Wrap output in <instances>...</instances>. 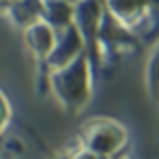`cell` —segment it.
I'll return each instance as SVG.
<instances>
[{
  "mask_svg": "<svg viewBox=\"0 0 159 159\" xmlns=\"http://www.w3.org/2000/svg\"><path fill=\"white\" fill-rule=\"evenodd\" d=\"M106 20V4L103 0H78L73 24L80 30L86 54L93 65L103 60V45H101V28Z\"/></svg>",
  "mask_w": 159,
  "mask_h": 159,
  "instance_id": "3957f363",
  "label": "cell"
},
{
  "mask_svg": "<svg viewBox=\"0 0 159 159\" xmlns=\"http://www.w3.org/2000/svg\"><path fill=\"white\" fill-rule=\"evenodd\" d=\"M82 54H86V45H84V39L80 34V30L75 28V24H71L65 30H58V39H56V48L50 54V58L43 62L48 73L54 69H60V67H67L69 62H73L75 58H80Z\"/></svg>",
  "mask_w": 159,
  "mask_h": 159,
  "instance_id": "5b68a950",
  "label": "cell"
},
{
  "mask_svg": "<svg viewBox=\"0 0 159 159\" xmlns=\"http://www.w3.org/2000/svg\"><path fill=\"white\" fill-rule=\"evenodd\" d=\"M144 80H146L148 95L155 101H159V43H155L151 54H148V60L144 67Z\"/></svg>",
  "mask_w": 159,
  "mask_h": 159,
  "instance_id": "9c48e42d",
  "label": "cell"
},
{
  "mask_svg": "<svg viewBox=\"0 0 159 159\" xmlns=\"http://www.w3.org/2000/svg\"><path fill=\"white\" fill-rule=\"evenodd\" d=\"M45 9H43V22L58 32L65 30L73 24V15H75V4L65 2V0H43Z\"/></svg>",
  "mask_w": 159,
  "mask_h": 159,
  "instance_id": "ba28073f",
  "label": "cell"
},
{
  "mask_svg": "<svg viewBox=\"0 0 159 159\" xmlns=\"http://www.w3.org/2000/svg\"><path fill=\"white\" fill-rule=\"evenodd\" d=\"M56 39H58V32L50 24H45V22H39V24H34V26L24 30V43H26L28 52L32 54L41 65L54 52Z\"/></svg>",
  "mask_w": 159,
  "mask_h": 159,
  "instance_id": "8992f818",
  "label": "cell"
},
{
  "mask_svg": "<svg viewBox=\"0 0 159 159\" xmlns=\"http://www.w3.org/2000/svg\"><path fill=\"white\" fill-rule=\"evenodd\" d=\"M48 86L56 101L71 114H78L88 106L93 97V62L88 54H82L67 67L48 73Z\"/></svg>",
  "mask_w": 159,
  "mask_h": 159,
  "instance_id": "6da1fadb",
  "label": "cell"
},
{
  "mask_svg": "<svg viewBox=\"0 0 159 159\" xmlns=\"http://www.w3.org/2000/svg\"><path fill=\"white\" fill-rule=\"evenodd\" d=\"M103 4L106 13L114 22L138 34L144 28L151 13V0H103Z\"/></svg>",
  "mask_w": 159,
  "mask_h": 159,
  "instance_id": "277c9868",
  "label": "cell"
},
{
  "mask_svg": "<svg viewBox=\"0 0 159 159\" xmlns=\"http://www.w3.org/2000/svg\"><path fill=\"white\" fill-rule=\"evenodd\" d=\"M9 120H11V106H9V101H7V97H4V93L0 90V133L7 129Z\"/></svg>",
  "mask_w": 159,
  "mask_h": 159,
  "instance_id": "30bf717a",
  "label": "cell"
},
{
  "mask_svg": "<svg viewBox=\"0 0 159 159\" xmlns=\"http://www.w3.org/2000/svg\"><path fill=\"white\" fill-rule=\"evenodd\" d=\"M43 9H45L43 0H11L4 9V15L15 28L26 30L43 22Z\"/></svg>",
  "mask_w": 159,
  "mask_h": 159,
  "instance_id": "52a82bcc",
  "label": "cell"
},
{
  "mask_svg": "<svg viewBox=\"0 0 159 159\" xmlns=\"http://www.w3.org/2000/svg\"><path fill=\"white\" fill-rule=\"evenodd\" d=\"M80 142L84 151L110 159L127 144V129L112 118H90L82 125Z\"/></svg>",
  "mask_w": 159,
  "mask_h": 159,
  "instance_id": "7a4b0ae2",
  "label": "cell"
},
{
  "mask_svg": "<svg viewBox=\"0 0 159 159\" xmlns=\"http://www.w3.org/2000/svg\"><path fill=\"white\" fill-rule=\"evenodd\" d=\"M71 159H101V157H97V155H93V153H88V151L82 148V151H78Z\"/></svg>",
  "mask_w": 159,
  "mask_h": 159,
  "instance_id": "8fae6325",
  "label": "cell"
}]
</instances>
